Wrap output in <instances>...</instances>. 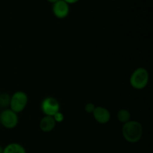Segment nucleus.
<instances>
[{
  "label": "nucleus",
  "instance_id": "1a4fd4ad",
  "mask_svg": "<svg viewBox=\"0 0 153 153\" xmlns=\"http://www.w3.org/2000/svg\"><path fill=\"white\" fill-rule=\"evenodd\" d=\"M3 153H26V150L20 143H10L3 148Z\"/></svg>",
  "mask_w": 153,
  "mask_h": 153
},
{
  "label": "nucleus",
  "instance_id": "6e6552de",
  "mask_svg": "<svg viewBox=\"0 0 153 153\" xmlns=\"http://www.w3.org/2000/svg\"><path fill=\"white\" fill-rule=\"evenodd\" d=\"M56 126V122L53 117L44 116L40 121V128L45 133L51 132L54 130Z\"/></svg>",
  "mask_w": 153,
  "mask_h": 153
},
{
  "label": "nucleus",
  "instance_id": "423d86ee",
  "mask_svg": "<svg viewBox=\"0 0 153 153\" xmlns=\"http://www.w3.org/2000/svg\"><path fill=\"white\" fill-rule=\"evenodd\" d=\"M52 12L57 18L64 19L68 16L70 13V7H69V4L64 0H59L53 4Z\"/></svg>",
  "mask_w": 153,
  "mask_h": 153
},
{
  "label": "nucleus",
  "instance_id": "0eeeda50",
  "mask_svg": "<svg viewBox=\"0 0 153 153\" xmlns=\"http://www.w3.org/2000/svg\"><path fill=\"white\" fill-rule=\"evenodd\" d=\"M93 115L95 120L100 124L108 123L111 120L110 111L102 106L96 107L93 112Z\"/></svg>",
  "mask_w": 153,
  "mask_h": 153
},
{
  "label": "nucleus",
  "instance_id": "39448f33",
  "mask_svg": "<svg viewBox=\"0 0 153 153\" xmlns=\"http://www.w3.org/2000/svg\"><path fill=\"white\" fill-rule=\"evenodd\" d=\"M41 111L45 116L53 117L56 113L60 111V104L58 100L54 97H46L42 101Z\"/></svg>",
  "mask_w": 153,
  "mask_h": 153
},
{
  "label": "nucleus",
  "instance_id": "20e7f679",
  "mask_svg": "<svg viewBox=\"0 0 153 153\" xmlns=\"http://www.w3.org/2000/svg\"><path fill=\"white\" fill-rule=\"evenodd\" d=\"M19 123L17 114L10 108L4 109L0 114V123L4 128L12 129L16 127Z\"/></svg>",
  "mask_w": 153,
  "mask_h": 153
},
{
  "label": "nucleus",
  "instance_id": "9d476101",
  "mask_svg": "<svg viewBox=\"0 0 153 153\" xmlns=\"http://www.w3.org/2000/svg\"><path fill=\"white\" fill-rule=\"evenodd\" d=\"M117 118L118 120L122 123H126L131 120V113L128 110L125 108H122L119 110L117 114Z\"/></svg>",
  "mask_w": 153,
  "mask_h": 153
},
{
  "label": "nucleus",
  "instance_id": "f8f14e48",
  "mask_svg": "<svg viewBox=\"0 0 153 153\" xmlns=\"http://www.w3.org/2000/svg\"><path fill=\"white\" fill-rule=\"evenodd\" d=\"M95 108H96V106L94 103L88 102L85 105V112L88 114H93V112H94Z\"/></svg>",
  "mask_w": 153,
  "mask_h": 153
},
{
  "label": "nucleus",
  "instance_id": "7ed1b4c3",
  "mask_svg": "<svg viewBox=\"0 0 153 153\" xmlns=\"http://www.w3.org/2000/svg\"><path fill=\"white\" fill-rule=\"evenodd\" d=\"M28 95L23 91H16L10 97V109L18 114L23 111L28 105Z\"/></svg>",
  "mask_w": 153,
  "mask_h": 153
},
{
  "label": "nucleus",
  "instance_id": "2eb2a0df",
  "mask_svg": "<svg viewBox=\"0 0 153 153\" xmlns=\"http://www.w3.org/2000/svg\"><path fill=\"white\" fill-rule=\"evenodd\" d=\"M47 1H49V2L52 3V4H54V3L57 2V1H59V0H47Z\"/></svg>",
  "mask_w": 153,
  "mask_h": 153
},
{
  "label": "nucleus",
  "instance_id": "f3484780",
  "mask_svg": "<svg viewBox=\"0 0 153 153\" xmlns=\"http://www.w3.org/2000/svg\"><path fill=\"white\" fill-rule=\"evenodd\" d=\"M0 94H1V92H0Z\"/></svg>",
  "mask_w": 153,
  "mask_h": 153
},
{
  "label": "nucleus",
  "instance_id": "f257e3e1",
  "mask_svg": "<svg viewBox=\"0 0 153 153\" xmlns=\"http://www.w3.org/2000/svg\"><path fill=\"white\" fill-rule=\"evenodd\" d=\"M143 126L136 120H129L122 127V135L127 142L136 143L140 141L143 136Z\"/></svg>",
  "mask_w": 153,
  "mask_h": 153
},
{
  "label": "nucleus",
  "instance_id": "f03ea898",
  "mask_svg": "<svg viewBox=\"0 0 153 153\" xmlns=\"http://www.w3.org/2000/svg\"><path fill=\"white\" fill-rule=\"evenodd\" d=\"M149 80L148 70L144 67L135 69L130 76L129 82L131 86L135 90H143L147 86Z\"/></svg>",
  "mask_w": 153,
  "mask_h": 153
},
{
  "label": "nucleus",
  "instance_id": "9b49d317",
  "mask_svg": "<svg viewBox=\"0 0 153 153\" xmlns=\"http://www.w3.org/2000/svg\"><path fill=\"white\" fill-rule=\"evenodd\" d=\"M10 97L7 93H2L0 94V108L3 109H7L10 107Z\"/></svg>",
  "mask_w": 153,
  "mask_h": 153
},
{
  "label": "nucleus",
  "instance_id": "dca6fc26",
  "mask_svg": "<svg viewBox=\"0 0 153 153\" xmlns=\"http://www.w3.org/2000/svg\"><path fill=\"white\" fill-rule=\"evenodd\" d=\"M0 153H3V147L0 146Z\"/></svg>",
  "mask_w": 153,
  "mask_h": 153
},
{
  "label": "nucleus",
  "instance_id": "4468645a",
  "mask_svg": "<svg viewBox=\"0 0 153 153\" xmlns=\"http://www.w3.org/2000/svg\"><path fill=\"white\" fill-rule=\"evenodd\" d=\"M64 1H65V2H67L68 4H74V3L78 2L79 0H64Z\"/></svg>",
  "mask_w": 153,
  "mask_h": 153
},
{
  "label": "nucleus",
  "instance_id": "ddd939ff",
  "mask_svg": "<svg viewBox=\"0 0 153 153\" xmlns=\"http://www.w3.org/2000/svg\"><path fill=\"white\" fill-rule=\"evenodd\" d=\"M53 118L54 120H55V121L57 123H61L62 121H64V114H63L62 113H61V112H58V113L55 114V115L53 116Z\"/></svg>",
  "mask_w": 153,
  "mask_h": 153
}]
</instances>
